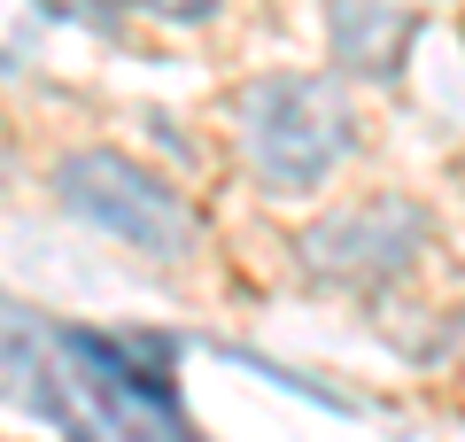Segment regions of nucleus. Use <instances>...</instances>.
I'll return each instance as SVG.
<instances>
[{"label":"nucleus","instance_id":"8","mask_svg":"<svg viewBox=\"0 0 465 442\" xmlns=\"http://www.w3.org/2000/svg\"><path fill=\"white\" fill-rule=\"evenodd\" d=\"M0 70H8V47H0Z\"/></svg>","mask_w":465,"mask_h":442},{"label":"nucleus","instance_id":"5","mask_svg":"<svg viewBox=\"0 0 465 442\" xmlns=\"http://www.w3.org/2000/svg\"><path fill=\"white\" fill-rule=\"evenodd\" d=\"M39 8L63 24H85V32H116L124 24V0H39Z\"/></svg>","mask_w":465,"mask_h":442},{"label":"nucleus","instance_id":"4","mask_svg":"<svg viewBox=\"0 0 465 442\" xmlns=\"http://www.w3.org/2000/svg\"><path fill=\"white\" fill-rule=\"evenodd\" d=\"M326 24H333V63H349L357 78H396L403 47L419 32V8H403V0H333Z\"/></svg>","mask_w":465,"mask_h":442},{"label":"nucleus","instance_id":"2","mask_svg":"<svg viewBox=\"0 0 465 442\" xmlns=\"http://www.w3.org/2000/svg\"><path fill=\"white\" fill-rule=\"evenodd\" d=\"M54 202L101 241L133 248L148 264H186L202 256V210L186 186H171L155 164L124 156V147H70L54 164Z\"/></svg>","mask_w":465,"mask_h":442},{"label":"nucleus","instance_id":"6","mask_svg":"<svg viewBox=\"0 0 465 442\" xmlns=\"http://www.w3.org/2000/svg\"><path fill=\"white\" fill-rule=\"evenodd\" d=\"M124 8H140V16H163V24H210L225 0H124Z\"/></svg>","mask_w":465,"mask_h":442},{"label":"nucleus","instance_id":"1","mask_svg":"<svg viewBox=\"0 0 465 442\" xmlns=\"http://www.w3.org/2000/svg\"><path fill=\"white\" fill-rule=\"evenodd\" d=\"M241 116V164L264 195H318L357 156V116L341 85L318 70H264L232 101Z\"/></svg>","mask_w":465,"mask_h":442},{"label":"nucleus","instance_id":"7","mask_svg":"<svg viewBox=\"0 0 465 442\" xmlns=\"http://www.w3.org/2000/svg\"><path fill=\"white\" fill-rule=\"evenodd\" d=\"M0 171H8V132H0Z\"/></svg>","mask_w":465,"mask_h":442},{"label":"nucleus","instance_id":"3","mask_svg":"<svg viewBox=\"0 0 465 442\" xmlns=\"http://www.w3.org/2000/svg\"><path fill=\"white\" fill-rule=\"evenodd\" d=\"M434 248V217L403 195H365L326 210L311 233H302V264L318 279H341V287H388L403 279L419 256Z\"/></svg>","mask_w":465,"mask_h":442}]
</instances>
